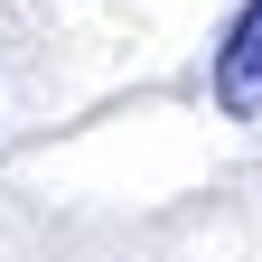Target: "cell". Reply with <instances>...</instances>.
Segmentation results:
<instances>
[{
	"label": "cell",
	"mask_w": 262,
	"mask_h": 262,
	"mask_svg": "<svg viewBox=\"0 0 262 262\" xmlns=\"http://www.w3.org/2000/svg\"><path fill=\"white\" fill-rule=\"evenodd\" d=\"M206 84H215L225 122H262V0H244V10L225 19V38H215V66H206Z\"/></svg>",
	"instance_id": "6da1fadb"
}]
</instances>
